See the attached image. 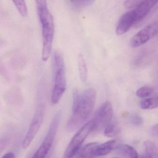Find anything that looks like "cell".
Masks as SVG:
<instances>
[{
    "label": "cell",
    "instance_id": "obj_13",
    "mask_svg": "<svg viewBox=\"0 0 158 158\" xmlns=\"http://www.w3.org/2000/svg\"><path fill=\"white\" fill-rule=\"evenodd\" d=\"M117 150L119 154L126 158H137L140 156L135 148L129 145H119Z\"/></svg>",
    "mask_w": 158,
    "mask_h": 158
},
{
    "label": "cell",
    "instance_id": "obj_9",
    "mask_svg": "<svg viewBox=\"0 0 158 158\" xmlns=\"http://www.w3.org/2000/svg\"><path fill=\"white\" fill-rule=\"evenodd\" d=\"M136 17L134 10L126 12L122 16L116 29L117 35L120 36L126 33L133 25L136 24Z\"/></svg>",
    "mask_w": 158,
    "mask_h": 158
},
{
    "label": "cell",
    "instance_id": "obj_28",
    "mask_svg": "<svg viewBox=\"0 0 158 158\" xmlns=\"http://www.w3.org/2000/svg\"><path fill=\"white\" fill-rule=\"evenodd\" d=\"M2 158H15V154L13 153H8L3 156Z\"/></svg>",
    "mask_w": 158,
    "mask_h": 158
},
{
    "label": "cell",
    "instance_id": "obj_1",
    "mask_svg": "<svg viewBox=\"0 0 158 158\" xmlns=\"http://www.w3.org/2000/svg\"><path fill=\"white\" fill-rule=\"evenodd\" d=\"M96 97V92L93 88H89L83 92L81 96L78 109L72 113L67 123L68 131L71 132L76 131L88 119L94 108Z\"/></svg>",
    "mask_w": 158,
    "mask_h": 158
},
{
    "label": "cell",
    "instance_id": "obj_19",
    "mask_svg": "<svg viewBox=\"0 0 158 158\" xmlns=\"http://www.w3.org/2000/svg\"><path fill=\"white\" fill-rule=\"evenodd\" d=\"M12 1L20 15L23 17L27 16L28 10L25 0H12Z\"/></svg>",
    "mask_w": 158,
    "mask_h": 158
},
{
    "label": "cell",
    "instance_id": "obj_5",
    "mask_svg": "<svg viewBox=\"0 0 158 158\" xmlns=\"http://www.w3.org/2000/svg\"><path fill=\"white\" fill-rule=\"evenodd\" d=\"M93 129L94 122L92 119L84 124L71 139L65 151L63 158H73Z\"/></svg>",
    "mask_w": 158,
    "mask_h": 158
},
{
    "label": "cell",
    "instance_id": "obj_6",
    "mask_svg": "<svg viewBox=\"0 0 158 158\" xmlns=\"http://www.w3.org/2000/svg\"><path fill=\"white\" fill-rule=\"evenodd\" d=\"M45 107L44 104L41 103L38 105L32 120L28 132L23 140L22 147L28 148L33 141L38 131L40 130L44 118Z\"/></svg>",
    "mask_w": 158,
    "mask_h": 158
},
{
    "label": "cell",
    "instance_id": "obj_21",
    "mask_svg": "<svg viewBox=\"0 0 158 158\" xmlns=\"http://www.w3.org/2000/svg\"><path fill=\"white\" fill-rule=\"evenodd\" d=\"M72 97H73V102H72V113H74L78 109L80 101L81 95H80L77 89H75L73 91Z\"/></svg>",
    "mask_w": 158,
    "mask_h": 158
},
{
    "label": "cell",
    "instance_id": "obj_7",
    "mask_svg": "<svg viewBox=\"0 0 158 158\" xmlns=\"http://www.w3.org/2000/svg\"><path fill=\"white\" fill-rule=\"evenodd\" d=\"M113 113L112 104L109 101H106L98 109L92 119L94 122L93 131H100L105 129L111 122Z\"/></svg>",
    "mask_w": 158,
    "mask_h": 158
},
{
    "label": "cell",
    "instance_id": "obj_18",
    "mask_svg": "<svg viewBox=\"0 0 158 158\" xmlns=\"http://www.w3.org/2000/svg\"><path fill=\"white\" fill-rule=\"evenodd\" d=\"M154 89L150 86H144L140 87L136 92V95L139 98H147L151 96L154 93Z\"/></svg>",
    "mask_w": 158,
    "mask_h": 158
},
{
    "label": "cell",
    "instance_id": "obj_11",
    "mask_svg": "<svg viewBox=\"0 0 158 158\" xmlns=\"http://www.w3.org/2000/svg\"><path fill=\"white\" fill-rule=\"evenodd\" d=\"M99 143H89L81 147L72 158H93L95 157V152Z\"/></svg>",
    "mask_w": 158,
    "mask_h": 158
},
{
    "label": "cell",
    "instance_id": "obj_30",
    "mask_svg": "<svg viewBox=\"0 0 158 158\" xmlns=\"http://www.w3.org/2000/svg\"><path fill=\"white\" fill-rule=\"evenodd\" d=\"M137 158H143V157L142 156H139Z\"/></svg>",
    "mask_w": 158,
    "mask_h": 158
},
{
    "label": "cell",
    "instance_id": "obj_12",
    "mask_svg": "<svg viewBox=\"0 0 158 158\" xmlns=\"http://www.w3.org/2000/svg\"><path fill=\"white\" fill-rule=\"evenodd\" d=\"M116 144L115 140H111L102 144H98L95 152V157L102 156L109 154L115 148Z\"/></svg>",
    "mask_w": 158,
    "mask_h": 158
},
{
    "label": "cell",
    "instance_id": "obj_16",
    "mask_svg": "<svg viewBox=\"0 0 158 158\" xmlns=\"http://www.w3.org/2000/svg\"><path fill=\"white\" fill-rule=\"evenodd\" d=\"M121 132V128L116 122H112L104 129V135L109 137L117 136Z\"/></svg>",
    "mask_w": 158,
    "mask_h": 158
},
{
    "label": "cell",
    "instance_id": "obj_27",
    "mask_svg": "<svg viewBox=\"0 0 158 158\" xmlns=\"http://www.w3.org/2000/svg\"><path fill=\"white\" fill-rule=\"evenodd\" d=\"M158 129L157 124H155L154 126H152L150 130L151 135H153V136L157 137L158 136Z\"/></svg>",
    "mask_w": 158,
    "mask_h": 158
},
{
    "label": "cell",
    "instance_id": "obj_22",
    "mask_svg": "<svg viewBox=\"0 0 158 158\" xmlns=\"http://www.w3.org/2000/svg\"><path fill=\"white\" fill-rule=\"evenodd\" d=\"M129 119L130 122L135 126H141L143 123L142 117L136 113L131 114L129 117Z\"/></svg>",
    "mask_w": 158,
    "mask_h": 158
},
{
    "label": "cell",
    "instance_id": "obj_20",
    "mask_svg": "<svg viewBox=\"0 0 158 158\" xmlns=\"http://www.w3.org/2000/svg\"><path fill=\"white\" fill-rule=\"evenodd\" d=\"M95 0H70L72 5L77 8H82L90 6Z\"/></svg>",
    "mask_w": 158,
    "mask_h": 158
},
{
    "label": "cell",
    "instance_id": "obj_24",
    "mask_svg": "<svg viewBox=\"0 0 158 158\" xmlns=\"http://www.w3.org/2000/svg\"><path fill=\"white\" fill-rule=\"evenodd\" d=\"M37 12H39L48 9L46 0H35Z\"/></svg>",
    "mask_w": 158,
    "mask_h": 158
},
{
    "label": "cell",
    "instance_id": "obj_2",
    "mask_svg": "<svg viewBox=\"0 0 158 158\" xmlns=\"http://www.w3.org/2000/svg\"><path fill=\"white\" fill-rule=\"evenodd\" d=\"M53 72L54 85L51 101L56 105L60 101L66 87L65 63L62 55L58 51L55 52L53 56Z\"/></svg>",
    "mask_w": 158,
    "mask_h": 158
},
{
    "label": "cell",
    "instance_id": "obj_29",
    "mask_svg": "<svg viewBox=\"0 0 158 158\" xmlns=\"http://www.w3.org/2000/svg\"><path fill=\"white\" fill-rule=\"evenodd\" d=\"M32 155V154H30V155H28V156H27V157L26 158H31Z\"/></svg>",
    "mask_w": 158,
    "mask_h": 158
},
{
    "label": "cell",
    "instance_id": "obj_8",
    "mask_svg": "<svg viewBox=\"0 0 158 158\" xmlns=\"http://www.w3.org/2000/svg\"><path fill=\"white\" fill-rule=\"evenodd\" d=\"M158 22H153L137 32L132 38L130 46L132 48H137L148 42L150 39L158 34Z\"/></svg>",
    "mask_w": 158,
    "mask_h": 158
},
{
    "label": "cell",
    "instance_id": "obj_10",
    "mask_svg": "<svg viewBox=\"0 0 158 158\" xmlns=\"http://www.w3.org/2000/svg\"><path fill=\"white\" fill-rule=\"evenodd\" d=\"M158 0H144L134 9L136 23L143 20L149 14L151 9L157 4Z\"/></svg>",
    "mask_w": 158,
    "mask_h": 158
},
{
    "label": "cell",
    "instance_id": "obj_23",
    "mask_svg": "<svg viewBox=\"0 0 158 158\" xmlns=\"http://www.w3.org/2000/svg\"><path fill=\"white\" fill-rule=\"evenodd\" d=\"M144 0H126L124 3L125 8H132L136 7Z\"/></svg>",
    "mask_w": 158,
    "mask_h": 158
},
{
    "label": "cell",
    "instance_id": "obj_17",
    "mask_svg": "<svg viewBox=\"0 0 158 158\" xmlns=\"http://www.w3.org/2000/svg\"><path fill=\"white\" fill-rule=\"evenodd\" d=\"M158 106L157 97L147 98L142 100L141 107L143 109L151 110L156 108Z\"/></svg>",
    "mask_w": 158,
    "mask_h": 158
},
{
    "label": "cell",
    "instance_id": "obj_14",
    "mask_svg": "<svg viewBox=\"0 0 158 158\" xmlns=\"http://www.w3.org/2000/svg\"><path fill=\"white\" fill-rule=\"evenodd\" d=\"M78 68L80 78L83 83L86 82L88 76V70L86 61L82 54L80 53L78 58Z\"/></svg>",
    "mask_w": 158,
    "mask_h": 158
},
{
    "label": "cell",
    "instance_id": "obj_26",
    "mask_svg": "<svg viewBox=\"0 0 158 158\" xmlns=\"http://www.w3.org/2000/svg\"><path fill=\"white\" fill-rule=\"evenodd\" d=\"M7 145V140L6 138H0V154L2 152Z\"/></svg>",
    "mask_w": 158,
    "mask_h": 158
},
{
    "label": "cell",
    "instance_id": "obj_15",
    "mask_svg": "<svg viewBox=\"0 0 158 158\" xmlns=\"http://www.w3.org/2000/svg\"><path fill=\"white\" fill-rule=\"evenodd\" d=\"M144 146L145 154L143 158H158L157 148L153 142L147 140L144 143Z\"/></svg>",
    "mask_w": 158,
    "mask_h": 158
},
{
    "label": "cell",
    "instance_id": "obj_4",
    "mask_svg": "<svg viewBox=\"0 0 158 158\" xmlns=\"http://www.w3.org/2000/svg\"><path fill=\"white\" fill-rule=\"evenodd\" d=\"M61 111H58L50 123L47 134L39 149L32 155L31 158H45L54 141L61 117Z\"/></svg>",
    "mask_w": 158,
    "mask_h": 158
},
{
    "label": "cell",
    "instance_id": "obj_3",
    "mask_svg": "<svg viewBox=\"0 0 158 158\" xmlns=\"http://www.w3.org/2000/svg\"><path fill=\"white\" fill-rule=\"evenodd\" d=\"M42 25L43 48L42 59L47 61L52 52L53 40L54 34V24L52 14L40 19Z\"/></svg>",
    "mask_w": 158,
    "mask_h": 158
},
{
    "label": "cell",
    "instance_id": "obj_25",
    "mask_svg": "<svg viewBox=\"0 0 158 158\" xmlns=\"http://www.w3.org/2000/svg\"><path fill=\"white\" fill-rule=\"evenodd\" d=\"M147 53L143 52L141 53L136 59L134 61V64L135 65H139L140 64H143L146 59V57L147 56Z\"/></svg>",
    "mask_w": 158,
    "mask_h": 158
},
{
    "label": "cell",
    "instance_id": "obj_31",
    "mask_svg": "<svg viewBox=\"0 0 158 158\" xmlns=\"http://www.w3.org/2000/svg\"></svg>",
    "mask_w": 158,
    "mask_h": 158
}]
</instances>
